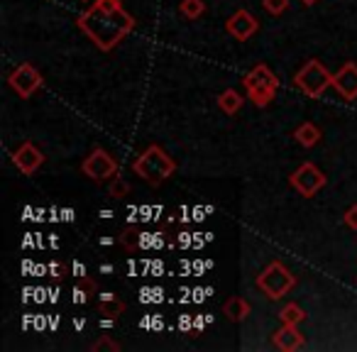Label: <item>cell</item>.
Instances as JSON below:
<instances>
[{"instance_id": "cell-1", "label": "cell", "mask_w": 357, "mask_h": 352, "mask_svg": "<svg viewBox=\"0 0 357 352\" xmlns=\"http://www.w3.org/2000/svg\"><path fill=\"white\" fill-rule=\"evenodd\" d=\"M76 22L100 52L115 49L135 30V17L123 10L120 0H96Z\"/></svg>"}, {"instance_id": "cell-2", "label": "cell", "mask_w": 357, "mask_h": 352, "mask_svg": "<svg viewBox=\"0 0 357 352\" xmlns=\"http://www.w3.org/2000/svg\"><path fill=\"white\" fill-rule=\"evenodd\" d=\"M176 169V162L157 144H149L142 154L132 162V171L149 186H159L164 179H169Z\"/></svg>"}, {"instance_id": "cell-3", "label": "cell", "mask_w": 357, "mask_h": 352, "mask_svg": "<svg viewBox=\"0 0 357 352\" xmlns=\"http://www.w3.org/2000/svg\"><path fill=\"white\" fill-rule=\"evenodd\" d=\"M243 86L248 91V98L255 105L264 108V105H269L274 100V93L279 89V79L274 76V71L267 64H257L250 74H245Z\"/></svg>"}, {"instance_id": "cell-4", "label": "cell", "mask_w": 357, "mask_h": 352, "mask_svg": "<svg viewBox=\"0 0 357 352\" xmlns=\"http://www.w3.org/2000/svg\"><path fill=\"white\" fill-rule=\"evenodd\" d=\"M294 86L311 98H321L323 91L333 86V74L318 59H308L294 76Z\"/></svg>"}, {"instance_id": "cell-5", "label": "cell", "mask_w": 357, "mask_h": 352, "mask_svg": "<svg viewBox=\"0 0 357 352\" xmlns=\"http://www.w3.org/2000/svg\"><path fill=\"white\" fill-rule=\"evenodd\" d=\"M294 284H296V277H294L282 262L267 264V269L257 277V286L262 289V291L267 293V298H272V301L274 298H282L284 293H289V289H294Z\"/></svg>"}, {"instance_id": "cell-6", "label": "cell", "mask_w": 357, "mask_h": 352, "mask_svg": "<svg viewBox=\"0 0 357 352\" xmlns=\"http://www.w3.org/2000/svg\"><path fill=\"white\" fill-rule=\"evenodd\" d=\"M326 181H328L326 174H323L321 169L311 162H303L301 167L289 176V184H291L294 189L303 196V199H313V196L326 186Z\"/></svg>"}, {"instance_id": "cell-7", "label": "cell", "mask_w": 357, "mask_h": 352, "mask_svg": "<svg viewBox=\"0 0 357 352\" xmlns=\"http://www.w3.org/2000/svg\"><path fill=\"white\" fill-rule=\"evenodd\" d=\"M81 169H84V174L91 181H105V179H110V176L118 174V162H115L105 149L98 147L84 159Z\"/></svg>"}, {"instance_id": "cell-8", "label": "cell", "mask_w": 357, "mask_h": 352, "mask_svg": "<svg viewBox=\"0 0 357 352\" xmlns=\"http://www.w3.org/2000/svg\"><path fill=\"white\" fill-rule=\"evenodd\" d=\"M8 84H10V89L15 91L20 98H30V95L42 86V74L35 69V66L25 61V64H20L15 71H13Z\"/></svg>"}, {"instance_id": "cell-9", "label": "cell", "mask_w": 357, "mask_h": 352, "mask_svg": "<svg viewBox=\"0 0 357 352\" xmlns=\"http://www.w3.org/2000/svg\"><path fill=\"white\" fill-rule=\"evenodd\" d=\"M333 89L345 100L357 98V64L355 61H345V64L333 74Z\"/></svg>"}, {"instance_id": "cell-10", "label": "cell", "mask_w": 357, "mask_h": 352, "mask_svg": "<svg viewBox=\"0 0 357 352\" xmlns=\"http://www.w3.org/2000/svg\"><path fill=\"white\" fill-rule=\"evenodd\" d=\"M13 162H15V167L20 169L22 174L32 176V174L45 164V154L35 147V142H22L20 147L13 152Z\"/></svg>"}, {"instance_id": "cell-11", "label": "cell", "mask_w": 357, "mask_h": 352, "mask_svg": "<svg viewBox=\"0 0 357 352\" xmlns=\"http://www.w3.org/2000/svg\"><path fill=\"white\" fill-rule=\"evenodd\" d=\"M225 30H228V35H233L238 42H248L250 37L259 30V22L255 20L248 10H238L228 22H225Z\"/></svg>"}, {"instance_id": "cell-12", "label": "cell", "mask_w": 357, "mask_h": 352, "mask_svg": "<svg viewBox=\"0 0 357 352\" xmlns=\"http://www.w3.org/2000/svg\"><path fill=\"white\" fill-rule=\"evenodd\" d=\"M274 347L282 352H294V350H301L303 347V335L298 332L296 326L291 323H284L277 332H274Z\"/></svg>"}, {"instance_id": "cell-13", "label": "cell", "mask_w": 357, "mask_h": 352, "mask_svg": "<svg viewBox=\"0 0 357 352\" xmlns=\"http://www.w3.org/2000/svg\"><path fill=\"white\" fill-rule=\"evenodd\" d=\"M223 313L228 316V321H233V323L245 321V318L250 316V303H248V298H243V296H230L228 301L223 303Z\"/></svg>"}, {"instance_id": "cell-14", "label": "cell", "mask_w": 357, "mask_h": 352, "mask_svg": "<svg viewBox=\"0 0 357 352\" xmlns=\"http://www.w3.org/2000/svg\"><path fill=\"white\" fill-rule=\"evenodd\" d=\"M294 139H298V144L306 149L316 147L321 142V130L316 128L313 123H301L296 130H294Z\"/></svg>"}, {"instance_id": "cell-15", "label": "cell", "mask_w": 357, "mask_h": 352, "mask_svg": "<svg viewBox=\"0 0 357 352\" xmlns=\"http://www.w3.org/2000/svg\"><path fill=\"white\" fill-rule=\"evenodd\" d=\"M98 311L103 313V316L118 318L120 313L125 311V303L120 301L115 293H100V296H98Z\"/></svg>"}, {"instance_id": "cell-16", "label": "cell", "mask_w": 357, "mask_h": 352, "mask_svg": "<svg viewBox=\"0 0 357 352\" xmlns=\"http://www.w3.org/2000/svg\"><path fill=\"white\" fill-rule=\"evenodd\" d=\"M218 105H220V110H223V113L235 115L240 108H243V95H240L235 89H225L223 93L218 95Z\"/></svg>"}, {"instance_id": "cell-17", "label": "cell", "mask_w": 357, "mask_h": 352, "mask_svg": "<svg viewBox=\"0 0 357 352\" xmlns=\"http://www.w3.org/2000/svg\"><path fill=\"white\" fill-rule=\"evenodd\" d=\"M279 318H282L284 323H291V326H298L301 321H306V313H303L301 306H296V303H287V306L279 311Z\"/></svg>"}, {"instance_id": "cell-18", "label": "cell", "mask_w": 357, "mask_h": 352, "mask_svg": "<svg viewBox=\"0 0 357 352\" xmlns=\"http://www.w3.org/2000/svg\"><path fill=\"white\" fill-rule=\"evenodd\" d=\"M96 291H98V286H96L93 279H91V277H81V279H79V284H76V289H74L76 301L86 303V301H89V296H93Z\"/></svg>"}, {"instance_id": "cell-19", "label": "cell", "mask_w": 357, "mask_h": 352, "mask_svg": "<svg viewBox=\"0 0 357 352\" xmlns=\"http://www.w3.org/2000/svg\"><path fill=\"white\" fill-rule=\"evenodd\" d=\"M178 10H181V15H184V17H189V20H196V17L204 15L206 3H204V0H181Z\"/></svg>"}, {"instance_id": "cell-20", "label": "cell", "mask_w": 357, "mask_h": 352, "mask_svg": "<svg viewBox=\"0 0 357 352\" xmlns=\"http://www.w3.org/2000/svg\"><path fill=\"white\" fill-rule=\"evenodd\" d=\"M120 245H123L128 252H135L137 250V245H139V230L135 228V225H130V228H125L123 230V235H120Z\"/></svg>"}, {"instance_id": "cell-21", "label": "cell", "mask_w": 357, "mask_h": 352, "mask_svg": "<svg viewBox=\"0 0 357 352\" xmlns=\"http://www.w3.org/2000/svg\"><path fill=\"white\" fill-rule=\"evenodd\" d=\"M262 6L269 15H282V13L289 8V0H262Z\"/></svg>"}, {"instance_id": "cell-22", "label": "cell", "mask_w": 357, "mask_h": 352, "mask_svg": "<svg viewBox=\"0 0 357 352\" xmlns=\"http://www.w3.org/2000/svg\"><path fill=\"white\" fill-rule=\"evenodd\" d=\"M128 191H130V184L125 179H120V176L110 184V196H115V199H125Z\"/></svg>"}, {"instance_id": "cell-23", "label": "cell", "mask_w": 357, "mask_h": 352, "mask_svg": "<svg viewBox=\"0 0 357 352\" xmlns=\"http://www.w3.org/2000/svg\"><path fill=\"white\" fill-rule=\"evenodd\" d=\"M345 225H347V228H352V230H357V204L352 206V208H347V213H345Z\"/></svg>"}, {"instance_id": "cell-24", "label": "cell", "mask_w": 357, "mask_h": 352, "mask_svg": "<svg viewBox=\"0 0 357 352\" xmlns=\"http://www.w3.org/2000/svg\"><path fill=\"white\" fill-rule=\"evenodd\" d=\"M93 350H120V345L113 340H108V337H103V340L93 342Z\"/></svg>"}, {"instance_id": "cell-25", "label": "cell", "mask_w": 357, "mask_h": 352, "mask_svg": "<svg viewBox=\"0 0 357 352\" xmlns=\"http://www.w3.org/2000/svg\"><path fill=\"white\" fill-rule=\"evenodd\" d=\"M303 6H313V3H318V0H301Z\"/></svg>"}]
</instances>
